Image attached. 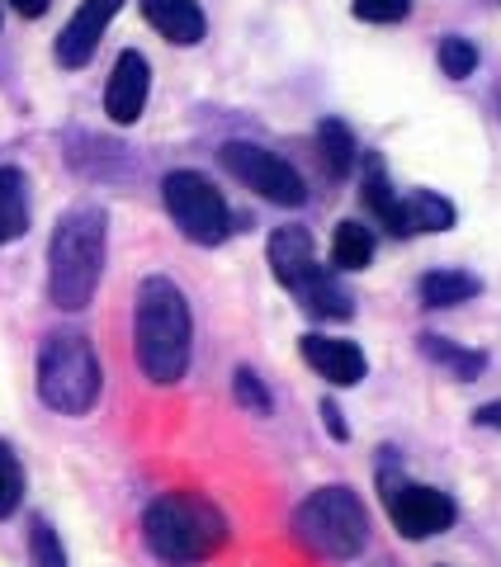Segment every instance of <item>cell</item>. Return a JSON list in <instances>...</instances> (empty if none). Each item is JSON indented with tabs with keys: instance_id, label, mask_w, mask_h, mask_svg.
Returning a JSON list of instances; mask_svg holds the SVG:
<instances>
[{
	"instance_id": "obj_29",
	"label": "cell",
	"mask_w": 501,
	"mask_h": 567,
	"mask_svg": "<svg viewBox=\"0 0 501 567\" xmlns=\"http://www.w3.org/2000/svg\"><path fill=\"white\" fill-rule=\"evenodd\" d=\"M10 6L20 10L24 20H39V14H48V6H52V0H10Z\"/></svg>"
},
{
	"instance_id": "obj_9",
	"label": "cell",
	"mask_w": 501,
	"mask_h": 567,
	"mask_svg": "<svg viewBox=\"0 0 501 567\" xmlns=\"http://www.w3.org/2000/svg\"><path fill=\"white\" fill-rule=\"evenodd\" d=\"M147 91H152V66L142 52H119L114 62V76L110 85H104V114H110L119 128H129V123L142 118V110H147Z\"/></svg>"
},
{
	"instance_id": "obj_22",
	"label": "cell",
	"mask_w": 501,
	"mask_h": 567,
	"mask_svg": "<svg viewBox=\"0 0 501 567\" xmlns=\"http://www.w3.org/2000/svg\"><path fill=\"white\" fill-rule=\"evenodd\" d=\"M440 71H444V76H454V81L473 76V71H478V48L463 39V33H450V39H440Z\"/></svg>"
},
{
	"instance_id": "obj_1",
	"label": "cell",
	"mask_w": 501,
	"mask_h": 567,
	"mask_svg": "<svg viewBox=\"0 0 501 567\" xmlns=\"http://www.w3.org/2000/svg\"><path fill=\"white\" fill-rule=\"evenodd\" d=\"M133 346L137 364L152 383L171 388L185 379L190 350H194V317L185 293L166 275H152L137 284V312H133Z\"/></svg>"
},
{
	"instance_id": "obj_5",
	"label": "cell",
	"mask_w": 501,
	"mask_h": 567,
	"mask_svg": "<svg viewBox=\"0 0 501 567\" xmlns=\"http://www.w3.org/2000/svg\"><path fill=\"white\" fill-rule=\"evenodd\" d=\"M294 535L313 548L317 558L346 563L365 548L369 539V516L365 502L350 487H317L308 502L294 511Z\"/></svg>"
},
{
	"instance_id": "obj_19",
	"label": "cell",
	"mask_w": 501,
	"mask_h": 567,
	"mask_svg": "<svg viewBox=\"0 0 501 567\" xmlns=\"http://www.w3.org/2000/svg\"><path fill=\"white\" fill-rule=\"evenodd\" d=\"M407 223H411V233H450L454 227V204L450 199H440V194L431 189H417V194H407Z\"/></svg>"
},
{
	"instance_id": "obj_13",
	"label": "cell",
	"mask_w": 501,
	"mask_h": 567,
	"mask_svg": "<svg viewBox=\"0 0 501 567\" xmlns=\"http://www.w3.org/2000/svg\"><path fill=\"white\" fill-rule=\"evenodd\" d=\"M270 270L284 289H298L303 279L317 270V256H313V237L303 227H279L270 237Z\"/></svg>"
},
{
	"instance_id": "obj_25",
	"label": "cell",
	"mask_w": 501,
	"mask_h": 567,
	"mask_svg": "<svg viewBox=\"0 0 501 567\" xmlns=\"http://www.w3.org/2000/svg\"><path fill=\"white\" fill-rule=\"evenodd\" d=\"M232 393H237V402L242 406H250V412L256 416H270V393H265V383L250 374V369H237V374H232Z\"/></svg>"
},
{
	"instance_id": "obj_12",
	"label": "cell",
	"mask_w": 501,
	"mask_h": 567,
	"mask_svg": "<svg viewBox=\"0 0 501 567\" xmlns=\"http://www.w3.org/2000/svg\"><path fill=\"white\" fill-rule=\"evenodd\" d=\"M142 14L147 24L161 33L166 43H181V48H194L204 39V10L194 0H142Z\"/></svg>"
},
{
	"instance_id": "obj_16",
	"label": "cell",
	"mask_w": 501,
	"mask_h": 567,
	"mask_svg": "<svg viewBox=\"0 0 501 567\" xmlns=\"http://www.w3.org/2000/svg\"><path fill=\"white\" fill-rule=\"evenodd\" d=\"M298 303L303 308H308L313 317H350L355 312V303H350V293L341 289V284H336L327 270H321V265H317V270L308 275V279H303L298 284Z\"/></svg>"
},
{
	"instance_id": "obj_24",
	"label": "cell",
	"mask_w": 501,
	"mask_h": 567,
	"mask_svg": "<svg viewBox=\"0 0 501 567\" xmlns=\"http://www.w3.org/2000/svg\"><path fill=\"white\" fill-rule=\"evenodd\" d=\"M24 496V473H20V458H14L6 445H0V516H10Z\"/></svg>"
},
{
	"instance_id": "obj_28",
	"label": "cell",
	"mask_w": 501,
	"mask_h": 567,
	"mask_svg": "<svg viewBox=\"0 0 501 567\" xmlns=\"http://www.w3.org/2000/svg\"><path fill=\"white\" fill-rule=\"evenodd\" d=\"M478 425H492V431H501V402H488V406H478L473 412Z\"/></svg>"
},
{
	"instance_id": "obj_15",
	"label": "cell",
	"mask_w": 501,
	"mask_h": 567,
	"mask_svg": "<svg viewBox=\"0 0 501 567\" xmlns=\"http://www.w3.org/2000/svg\"><path fill=\"white\" fill-rule=\"evenodd\" d=\"M29 233V189H24V175L6 166L0 171V246L20 241Z\"/></svg>"
},
{
	"instance_id": "obj_11",
	"label": "cell",
	"mask_w": 501,
	"mask_h": 567,
	"mask_svg": "<svg viewBox=\"0 0 501 567\" xmlns=\"http://www.w3.org/2000/svg\"><path fill=\"white\" fill-rule=\"evenodd\" d=\"M303 360L327 383L336 388H355L365 379V350L355 341H336V336H303Z\"/></svg>"
},
{
	"instance_id": "obj_20",
	"label": "cell",
	"mask_w": 501,
	"mask_h": 567,
	"mask_svg": "<svg viewBox=\"0 0 501 567\" xmlns=\"http://www.w3.org/2000/svg\"><path fill=\"white\" fill-rule=\"evenodd\" d=\"M421 350H426V360L444 364L454 379H478V374H482V364H488V354L459 350L454 341H444V336H421Z\"/></svg>"
},
{
	"instance_id": "obj_4",
	"label": "cell",
	"mask_w": 501,
	"mask_h": 567,
	"mask_svg": "<svg viewBox=\"0 0 501 567\" xmlns=\"http://www.w3.org/2000/svg\"><path fill=\"white\" fill-rule=\"evenodd\" d=\"M100 354L81 331H52L39 350V398L62 416H85L100 402Z\"/></svg>"
},
{
	"instance_id": "obj_14",
	"label": "cell",
	"mask_w": 501,
	"mask_h": 567,
	"mask_svg": "<svg viewBox=\"0 0 501 567\" xmlns=\"http://www.w3.org/2000/svg\"><path fill=\"white\" fill-rule=\"evenodd\" d=\"M365 204H369V213L379 218L392 237H411V223H407V204L392 194V185H388V175H384V162L379 156H369L365 162Z\"/></svg>"
},
{
	"instance_id": "obj_6",
	"label": "cell",
	"mask_w": 501,
	"mask_h": 567,
	"mask_svg": "<svg viewBox=\"0 0 501 567\" xmlns=\"http://www.w3.org/2000/svg\"><path fill=\"white\" fill-rule=\"evenodd\" d=\"M161 199H166V213L190 241H200V246L227 241L232 213L223 204V194L213 189L200 171H171L166 181H161Z\"/></svg>"
},
{
	"instance_id": "obj_3",
	"label": "cell",
	"mask_w": 501,
	"mask_h": 567,
	"mask_svg": "<svg viewBox=\"0 0 501 567\" xmlns=\"http://www.w3.org/2000/svg\"><path fill=\"white\" fill-rule=\"evenodd\" d=\"M142 535H147V548L161 563L190 567V563L213 558L227 544V520L200 492H166L147 506Z\"/></svg>"
},
{
	"instance_id": "obj_7",
	"label": "cell",
	"mask_w": 501,
	"mask_h": 567,
	"mask_svg": "<svg viewBox=\"0 0 501 567\" xmlns=\"http://www.w3.org/2000/svg\"><path fill=\"white\" fill-rule=\"evenodd\" d=\"M218 162L237 175L246 189H256L260 199H270L279 208H298L308 199V185H303V175L284 162V156L256 147V142H223Z\"/></svg>"
},
{
	"instance_id": "obj_23",
	"label": "cell",
	"mask_w": 501,
	"mask_h": 567,
	"mask_svg": "<svg viewBox=\"0 0 501 567\" xmlns=\"http://www.w3.org/2000/svg\"><path fill=\"white\" fill-rule=\"evenodd\" d=\"M29 554H33V567H67L62 539H58V529H52L48 520H33V529H29Z\"/></svg>"
},
{
	"instance_id": "obj_2",
	"label": "cell",
	"mask_w": 501,
	"mask_h": 567,
	"mask_svg": "<svg viewBox=\"0 0 501 567\" xmlns=\"http://www.w3.org/2000/svg\"><path fill=\"white\" fill-rule=\"evenodd\" d=\"M104 241H110V218L95 204H76L62 213L58 233L48 246V293L62 312L91 308L104 275Z\"/></svg>"
},
{
	"instance_id": "obj_27",
	"label": "cell",
	"mask_w": 501,
	"mask_h": 567,
	"mask_svg": "<svg viewBox=\"0 0 501 567\" xmlns=\"http://www.w3.org/2000/svg\"><path fill=\"white\" fill-rule=\"evenodd\" d=\"M321 421H327V431L336 435V440H346L350 431H346V421H341V406L336 402H321Z\"/></svg>"
},
{
	"instance_id": "obj_18",
	"label": "cell",
	"mask_w": 501,
	"mask_h": 567,
	"mask_svg": "<svg viewBox=\"0 0 501 567\" xmlns=\"http://www.w3.org/2000/svg\"><path fill=\"white\" fill-rule=\"evenodd\" d=\"M317 152H321V166H327V175H350V166H355V137H350V128L341 118H321L317 123Z\"/></svg>"
},
{
	"instance_id": "obj_10",
	"label": "cell",
	"mask_w": 501,
	"mask_h": 567,
	"mask_svg": "<svg viewBox=\"0 0 501 567\" xmlns=\"http://www.w3.org/2000/svg\"><path fill=\"white\" fill-rule=\"evenodd\" d=\"M123 10V0H85V6L71 14V24L62 29V39H58V62L62 66H85L95 58V48L104 39V29H110V20Z\"/></svg>"
},
{
	"instance_id": "obj_8",
	"label": "cell",
	"mask_w": 501,
	"mask_h": 567,
	"mask_svg": "<svg viewBox=\"0 0 501 567\" xmlns=\"http://www.w3.org/2000/svg\"><path fill=\"white\" fill-rule=\"evenodd\" d=\"M384 502H388V520L398 525V535H407V539L444 535L459 516L450 496L436 492V487H421V483H388Z\"/></svg>"
},
{
	"instance_id": "obj_21",
	"label": "cell",
	"mask_w": 501,
	"mask_h": 567,
	"mask_svg": "<svg viewBox=\"0 0 501 567\" xmlns=\"http://www.w3.org/2000/svg\"><path fill=\"white\" fill-rule=\"evenodd\" d=\"M331 260L341 265V270H365V265L374 260V237H369V227H360V223H341V227H336V237H331Z\"/></svg>"
},
{
	"instance_id": "obj_26",
	"label": "cell",
	"mask_w": 501,
	"mask_h": 567,
	"mask_svg": "<svg viewBox=\"0 0 501 567\" xmlns=\"http://www.w3.org/2000/svg\"><path fill=\"white\" fill-rule=\"evenodd\" d=\"M411 14V0H355V20L365 24H398Z\"/></svg>"
},
{
	"instance_id": "obj_17",
	"label": "cell",
	"mask_w": 501,
	"mask_h": 567,
	"mask_svg": "<svg viewBox=\"0 0 501 567\" xmlns=\"http://www.w3.org/2000/svg\"><path fill=\"white\" fill-rule=\"evenodd\" d=\"M478 289L482 284L463 270H431L421 279V303L426 308H459V303H469V298H478Z\"/></svg>"
}]
</instances>
